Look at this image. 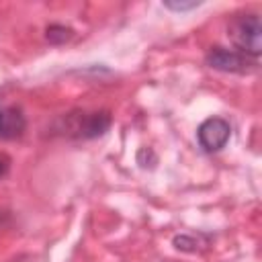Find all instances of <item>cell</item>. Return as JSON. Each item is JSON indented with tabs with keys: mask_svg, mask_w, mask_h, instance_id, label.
Listing matches in <instances>:
<instances>
[{
	"mask_svg": "<svg viewBox=\"0 0 262 262\" xmlns=\"http://www.w3.org/2000/svg\"><path fill=\"white\" fill-rule=\"evenodd\" d=\"M199 4H201L199 0H192V2H164V6L172 8V10H188V8H194Z\"/></svg>",
	"mask_w": 262,
	"mask_h": 262,
	"instance_id": "obj_6",
	"label": "cell"
},
{
	"mask_svg": "<svg viewBox=\"0 0 262 262\" xmlns=\"http://www.w3.org/2000/svg\"><path fill=\"white\" fill-rule=\"evenodd\" d=\"M229 135H231V127L221 117H211V119L203 121L199 131H196L199 143H201V147L205 151H219V149H223L225 143L229 141Z\"/></svg>",
	"mask_w": 262,
	"mask_h": 262,
	"instance_id": "obj_4",
	"label": "cell"
},
{
	"mask_svg": "<svg viewBox=\"0 0 262 262\" xmlns=\"http://www.w3.org/2000/svg\"><path fill=\"white\" fill-rule=\"evenodd\" d=\"M111 127V115L106 111L98 113H82L68 117V129L76 137H98Z\"/></svg>",
	"mask_w": 262,
	"mask_h": 262,
	"instance_id": "obj_3",
	"label": "cell"
},
{
	"mask_svg": "<svg viewBox=\"0 0 262 262\" xmlns=\"http://www.w3.org/2000/svg\"><path fill=\"white\" fill-rule=\"evenodd\" d=\"M8 168H10V160H8L4 154H0V178H2V176H6Z\"/></svg>",
	"mask_w": 262,
	"mask_h": 262,
	"instance_id": "obj_7",
	"label": "cell"
},
{
	"mask_svg": "<svg viewBox=\"0 0 262 262\" xmlns=\"http://www.w3.org/2000/svg\"><path fill=\"white\" fill-rule=\"evenodd\" d=\"M207 66L219 72H231V74H246L256 70V59L235 51V49H225V47H213L207 53Z\"/></svg>",
	"mask_w": 262,
	"mask_h": 262,
	"instance_id": "obj_2",
	"label": "cell"
},
{
	"mask_svg": "<svg viewBox=\"0 0 262 262\" xmlns=\"http://www.w3.org/2000/svg\"><path fill=\"white\" fill-rule=\"evenodd\" d=\"M260 35H262V25H260V16L256 12H248V14H239L231 20L229 25V37L235 43V47L239 49V53L258 59L260 55Z\"/></svg>",
	"mask_w": 262,
	"mask_h": 262,
	"instance_id": "obj_1",
	"label": "cell"
},
{
	"mask_svg": "<svg viewBox=\"0 0 262 262\" xmlns=\"http://www.w3.org/2000/svg\"><path fill=\"white\" fill-rule=\"evenodd\" d=\"M27 119L14 104H0V139H16L25 133Z\"/></svg>",
	"mask_w": 262,
	"mask_h": 262,
	"instance_id": "obj_5",
	"label": "cell"
},
{
	"mask_svg": "<svg viewBox=\"0 0 262 262\" xmlns=\"http://www.w3.org/2000/svg\"><path fill=\"white\" fill-rule=\"evenodd\" d=\"M6 215H4V211H0V223H2V219H4Z\"/></svg>",
	"mask_w": 262,
	"mask_h": 262,
	"instance_id": "obj_8",
	"label": "cell"
}]
</instances>
